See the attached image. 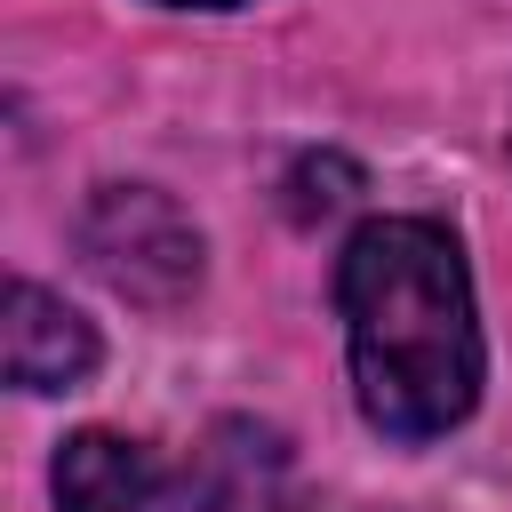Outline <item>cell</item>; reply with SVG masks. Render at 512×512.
Returning a JSON list of instances; mask_svg holds the SVG:
<instances>
[{
	"label": "cell",
	"instance_id": "8992f818",
	"mask_svg": "<svg viewBox=\"0 0 512 512\" xmlns=\"http://www.w3.org/2000/svg\"><path fill=\"white\" fill-rule=\"evenodd\" d=\"M160 8H232V0H160Z\"/></svg>",
	"mask_w": 512,
	"mask_h": 512
},
{
	"label": "cell",
	"instance_id": "5b68a950",
	"mask_svg": "<svg viewBox=\"0 0 512 512\" xmlns=\"http://www.w3.org/2000/svg\"><path fill=\"white\" fill-rule=\"evenodd\" d=\"M56 512H176V496L136 440L72 432L56 448Z\"/></svg>",
	"mask_w": 512,
	"mask_h": 512
},
{
	"label": "cell",
	"instance_id": "6da1fadb",
	"mask_svg": "<svg viewBox=\"0 0 512 512\" xmlns=\"http://www.w3.org/2000/svg\"><path fill=\"white\" fill-rule=\"evenodd\" d=\"M352 392L376 432L440 440L480 400V320L464 248L432 216H376L336 256Z\"/></svg>",
	"mask_w": 512,
	"mask_h": 512
},
{
	"label": "cell",
	"instance_id": "3957f363",
	"mask_svg": "<svg viewBox=\"0 0 512 512\" xmlns=\"http://www.w3.org/2000/svg\"><path fill=\"white\" fill-rule=\"evenodd\" d=\"M0 360H8L16 392H72L96 368V328L64 296H48L32 280H8V296H0Z\"/></svg>",
	"mask_w": 512,
	"mask_h": 512
},
{
	"label": "cell",
	"instance_id": "277c9868",
	"mask_svg": "<svg viewBox=\"0 0 512 512\" xmlns=\"http://www.w3.org/2000/svg\"><path fill=\"white\" fill-rule=\"evenodd\" d=\"M280 496H288L280 432H264L248 416H224L192 448L184 488H176V512H280Z\"/></svg>",
	"mask_w": 512,
	"mask_h": 512
},
{
	"label": "cell",
	"instance_id": "7a4b0ae2",
	"mask_svg": "<svg viewBox=\"0 0 512 512\" xmlns=\"http://www.w3.org/2000/svg\"><path fill=\"white\" fill-rule=\"evenodd\" d=\"M80 248H88V264H96L120 296H136V304H176V296L200 280V232H192V216H184L168 192H152V184H104V192L88 200V216H80Z\"/></svg>",
	"mask_w": 512,
	"mask_h": 512
}]
</instances>
